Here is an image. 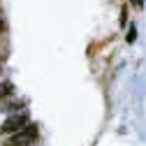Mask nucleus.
Instances as JSON below:
<instances>
[{
    "mask_svg": "<svg viewBox=\"0 0 146 146\" xmlns=\"http://www.w3.org/2000/svg\"><path fill=\"white\" fill-rule=\"evenodd\" d=\"M40 137V127L35 125V123H28L26 127H21L19 132H14L5 146H33L35 141H37Z\"/></svg>",
    "mask_w": 146,
    "mask_h": 146,
    "instance_id": "f257e3e1",
    "label": "nucleus"
},
{
    "mask_svg": "<svg viewBox=\"0 0 146 146\" xmlns=\"http://www.w3.org/2000/svg\"><path fill=\"white\" fill-rule=\"evenodd\" d=\"M26 125H28V114H21V111H19V114H12V116L3 123V127H0V130L14 135V132H19L21 127H26Z\"/></svg>",
    "mask_w": 146,
    "mask_h": 146,
    "instance_id": "f03ea898",
    "label": "nucleus"
},
{
    "mask_svg": "<svg viewBox=\"0 0 146 146\" xmlns=\"http://www.w3.org/2000/svg\"><path fill=\"white\" fill-rule=\"evenodd\" d=\"M14 93V86L9 84V81H0V100H5L7 95H12Z\"/></svg>",
    "mask_w": 146,
    "mask_h": 146,
    "instance_id": "7ed1b4c3",
    "label": "nucleus"
},
{
    "mask_svg": "<svg viewBox=\"0 0 146 146\" xmlns=\"http://www.w3.org/2000/svg\"><path fill=\"white\" fill-rule=\"evenodd\" d=\"M137 40V30H135V26L130 28V33H127V42H135Z\"/></svg>",
    "mask_w": 146,
    "mask_h": 146,
    "instance_id": "20e7f679",
    "label": "nucleus"
},
{
    "mask_svg": "<svg viewBox=\"0 0 146 146\" xmlns=\"http://www.w3.org/2000/svg\"><path fill=\"white\" fill-rule=\"evenodd\" d=\"M5 30H7V26H5V21H3V19H0V33H5Z\"/></svg>",
    "mask_w": 146,
    "mask_h": 146,
    "instance_id": "39448f33",
    "label": "nucleus"
}]
</instances>
